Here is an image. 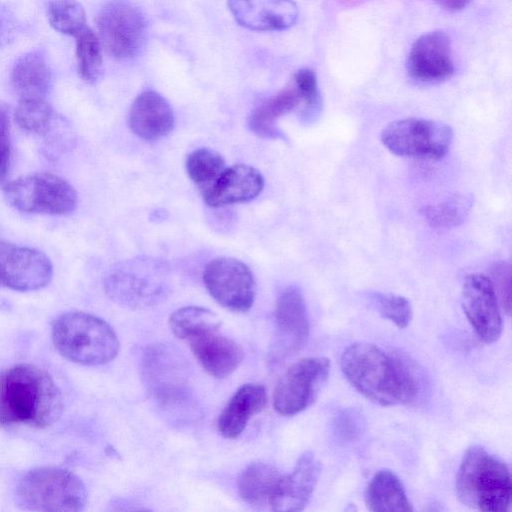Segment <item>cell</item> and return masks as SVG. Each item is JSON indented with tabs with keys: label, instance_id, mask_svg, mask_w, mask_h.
I'll list each match as a JSON object with an SVG mask.
<instances>
[{
	"label": "cell",
	"instance_id": "6da1fadb",
	"mask_svg": "<svg viewBox=\"0 0 512 512\" xmlns=\"http://www.w3.org/2000/svg\"><path fill=\"white\" fill-rule=\"evenodd\" d=\"M340 366L345 378L360 394L381 406L415 405L427 393L423 370L399 350L355 342L343 351Z\"/></svg>",
	"mask_w": 512,
	"mask_h": 512
},
{
	"label": "cell",
	"instance_id": "7a4b0ae2",
	"mask_svg": "<svg viewBox=\"0 0 512 512\" xmlns=\"http://www.w3.org/2000/svg\"><path fill=\"white\" fill-rule=\"evenodd\" d=\"M63 408L61 390L43 368L19 363L0 371V425L47 428Z\"/></svg>",
	"mask_w": 512,
	"mask_h": 512
},
{
	"label": "cell",
	"instance_id": "3957f363",
	"mask_svg": "<svg viewBox=\"0 0 512 512\" xmlns=\"http://www.w3.org/2000/svg\"><path fill=\"white\" fill-rule=\"evenodd\" d=\"M458 499L479 511L505 512L512 496L507 465L479 445L467 449L456 475Z\"/></svg>",
	"mask_w": 512,
	"mask_h": 512
},
{
	"label": "cell",
	"instance_id": "277c9868",
	"mask_svg": "<svg viewBox=\"0 0 512 512\" xmlns=\"http://www.w3.org/2000/svg\"><path fill=\"white\" fill-rule=\"evenodd\" d=\"M51 335L55 348L64 358L86 366L112 361L120 348L115 331L106 321L82 311L57 316L52 322Z\"/></svg>",
	"mask_w": 512,
	"mask_h": 512
},
{
	"label": "cell",
	"instance_id": "5b68a950",
	"mask_svg": "<svg viewBox=\"0 0 512 512\" xmlns=\"http://www.w3.org/2000/svg\"><path fill=\"white\" fill-rule=\"evenodd\" d=\"M16 501L29 511H82L88 492L73 472L52 466L37 467L21 476L16 485Z\"/></svg>",
	"mask_w": 512,
	"mask_h": 512
},
{
	"label": "cell",
	"instance_id": "8992f818",
	"mask_svg": "<svg viewBox=\"0 0 512 512\" xmlns=\"http://www.w3.org/2000/svg\"><path fill=\"white\" fill-rule=\"evenodd\" d=\"M141 374L148 393L163 408H180L189 400V366L181 351L171 344L147 347L141 360Z\"/></svg>",
	"mask_w": 512,
	"mask_h": 512
},
{
	"label": "cell",
	"instance_id": "52a82bcc",
	"mask_svg": "<svg viewBox=\"0 0 512 512\" xmlns=\"http://www.w3.org/2000/svg\"><path fill=\"white\" fill-rule=\"evenodd\" d=\"M4 194L14 208L34 214L66 215L75 210L78 202L74 187L48 172L14 179L4 186Z\"/></svg>",
	"mask_w": 512,
	"mask_h": 512
},
{
	"label": "cell",
	"instance_id": "ba28073f",
	"mask_svg": "<svg viewBox=\"0 0 512 512\" xmlns=\"http://www.w3.org/2000/svg\"><path fill=\"white\" fill-rule=\"evenodd\" d=\"M381 141L398 156L439 160L450 149L453 130L439 121L411 117L389 123L381 132Z\"/></svg>",
	"mask_w": 512,
	"mask_h": 512
},
{
	"label": "cell",
	"instance_id": "9c48e42d",
	"mask_svg": "<svg viewBox=\"0 0 512 512\" xmlns=\"http://www.w3.org/2000/svg\"><path fill=\"white\" fill-rule=\"evenodd\" d=\"M96 24L101 46L117 60L134 58L145 45L146 18L127 0L107 2L99 11Z\"/></svg>",
	"mask_w": 512,
	"mask_h": 512
},
{
	"label": "cell",
	"instance_id": "30bf717a",
	"mask_svg": "<svg viewBox=\"0 0 512 512\" xmlns=\"http://www.w3.org/2000/svg\"><path fill=\"white\" fill-rule=\"evenodd\" d=\"M163 263L152 259L129 260L105 279V291L116 303L140 309L155 305L164 295Z\"/></svg>",
	"mask_w": 512,
	"mask_h": 512
},
{
	"label": "cell",
	"instance_id": "8fae6325",
	"mask_svg": "<svg viewBox=\"0 0 512 512\" xmlns=\"http://www.w3.org/2000/svg\"><path fill=\"white\" fill-rule=\"evenodd\" d=\"M331 369L326 357H307L293 363L278 380L273 407L281 415L298 414L314 403Z\"/></svg>",
	"mask_w": 512,
	"mask_h": 512
},
{
	"label": "cell",
	"instance_id": "7c38bea8",
	"mask_svg": "<svg viewBox=\"0 0 512 512\" xmlns=\"http://www.w3.org/2000/svg\"><path fill=\"white\" fill-rule=\"evenodd\" d=\"M203 282L210 295L234 312L248 311L255 301L256 281L250 268L231 257L210 260L203 271Z\"/></svg>",
	"mask_w": 512,
	"mask_h": 512
},
{
	"label": "cell",
	"instance_id": "4fadbf2b",
	"mask_svg": "<svg viewBox=\"0 0 512 512\" xmlns=\"http://www.w3.org/2000/svg\"><path fill=\"white\" fill-rule=\"evenodd\" d=\"M273 361H282L301 350L308 341L310 322L303 294L297 287L286 288L278 297L273 314Z\"/></svg>",
	"mask_w": 512,
	"mask_h": 512
},
{
	"label": "cell",
	"instance_id": "5bb4252c",
	"mask_svg": "<svg viewBox=\"0 0 512 512\" xmlns=\"http://www.w3.org/2000/svg\"><path fill=\"white\" fill-rule=\"evenodd\" d=\"M50 259L41 251L0 240V287L27 292L49 284Z\"/></svg>",
	"mask_w": 512,
	"mask_h": 512
},
{
	"label": "cell",
	"instance_id": "9a60e30c",
	"mask_svg": "<svg viewBox=\"0 0 512 512\" xmlns=\"http://www.w3.org/2000/svg\"><path fill=\"white\" fill-rule=\"evenodd\" d=\"M461 303L467 320L485 343L496 342L503 322L493 282L484 274L467 275L463 282Z\"/></svg>",
	"mask_w": 512,
	"mask_h": 512
},
{
	"label": "cell",
	"instance_id": "2e32d148",
	"mask_svg": "<svg viewBox=\"0 0 512 512\" xmlns=\"http://www.w3.org/2000/svg\"><path fill=\"white\" fill-rule=\"evenodd\" d=\"M220 320L210 323L187 337L186 341L199 364L211 376L223 379L241 364V346L221 331Z\"/></svg>",
	"mask_w": 512,
	"mask_h": 512
},
{
	"label": "cell",
	"instance_id": "e0dca14e",
	"mask_svg": "<svg viewBox=\"0 0 512 512\" xmlns=\"http://www.w3.org/2000/svg\"><path fill=\"white\" fill-rule=\"evenodd\" d=\"M455 70L449 35L434 30L418 37L407 58L409 76L421 83H438L449 79Z\"/></svg>",
	"mask_w": 512,
	"mask_h": 512
},
{
	"label": "cell",
	"instance_id": "ac0fdd59",
	"mask_svg": "<svg viewBox=\"0 0 512 512\" xmlns=\"http://www.w3.org/2000/svg\"><path fill=\"white\" fill-rule=\"evenodd\" d=\"M321 473V462L311 451L304 452L292 472L281 474L270 509L273 511H301L308 504Z\"/></svg>",
	"mask_w": 512,
	"mask_h": 512
},
{
	"label": "cell",
	"instance_id": "d6986e66",
	"mask_svg": "<svg viewBox=\"0 0 512 512\" xmlns=\"http://www.w3.org/2000/svg\"><path fill=\"white\" fill-rule=\"evenodd\" d=\"M235 20L255 31L285 30L298 18V7L293 0H228Z\"/></svg>",
	"mask_w": 512,
	"mask_h": 512
},
{
	"label": "cell",
	"instance_id": "ffe728a7",
	"mask_svg": "<svg viewBox=\"0 0 512 512\" xmlns=\"http://www.w3.org/2000/svg\"><path fill=\"white\" fill-rule=\"evenodd\" d=\"M264 187L259 170L247 164H235L221 173L204 192V202L212 208L248 202L256 198Z\"/></svg>",
	"mask_w": 512,
	"mask_h": 512
},
{
	"label": "cell",
	"instance_id": "44dd1931",
	"mask_svg": "<svg viewBox=\"0 0 512 512\" xmlns=\"http://www.w3.org/2000/svg\"><path fill=\"white\" fill-rule=\"evenodd\" d=\"M128 121L135 135L146 141H153L172 131L175 118L166 98L154 90H145L133 101Z\"/></svg>",
	"mask_w": 512,
	"mask_h": 512
},
{
	"label": "cell",
	"instance_id": "7402d4cb",
	"mask_svg": "<svg viewBox=\"0 0 512 512\" xmlns=\"http://www.w3.org/2000/svg\"><path fill=\"white\" fill-rule=\"evenodd\" d=\"M267 404V392L263 385H242L229 399L217 421L219 433L227 439H235L245 430L249 420L261 412Z\"/></svg>",
	"mask_w": 512,
	"mask_h": 512
},
{
	"label": "cell",
	"instance_id": "603a6c76",
	"mask_svg": "<svg viewBox=\"0 0 512 512\" xmlns=\"http://www.w3.org/2000/svg\"><path fill=\"white\" fill-rule=\"evenodd\" d=\"M10 80L20 98H45L53 86L51 68L39 50L29 51L16 60Z\"/></svg>",
	"mask_w": 512,
	"mask_h": 512
},
{
	"label": "cell",
	"instance_id": "cb8c5ba5",
	"mask_svg": "<svg viewBox=\"0 0 512 512\" xmlns=\"http://www.w3.org/2000/svg\"><path fill=\"white\" fill-rule=\"evenodd\" d=\"M281 477L272 464L256 461L250 463L237 480L241 499L256 509H270L271 500Z\"/></svg>",
	"mask_w": 512,
	"mask_h": 512
},
{
	"label": "cell",
	"instance_id": "d4e9b609",
	"mask_svg": "<svg viewBox=\"0 0 512 512\" xmlns=\"http://www.w3.org/2000/svg\"><path fill=\"white\" fill-rule=\"evenodd\" d=\"M364 500L367 508L374 512L413 511L404 486L390 470L378 471L368 483Z\"/></svg>",
	"mask_w": 512,
	"mask_h": 512
},
{
	"label": "cell",
	"instance_id": "484cf974",
	"mask_svg": "<svg viewBox=\"0 0 512 512\" xmlns=\"http://www.w3.org/2000/svg\"><path fill=\"white\" fill-rule=\"evenodd\" d=\"M301 102V95L295 85L279 91L253 109L248 121L251 131L265 138L278 137L280 132L276 127L277 119Z\"/></svg>",
	"mask_w": 512,
	"mask_h": 512
},
{
	"label": "cell",
	"instance_id": "4316f807",
	"mask_svg": "<svg viewBox=\"0 0 512 512\" xmlns=\"http://www.w3.org/2000/svg\"><path fill=\"white\" fill-rule=\"evenodd\" d=\"M17 124L24 130L45 138L62 118L45 98H20L15 110Z\"/></svg>",
	"mask_w": 512,
	"mask_h": 512
},
{
	"label": "cell",
	"instance_id": "83f0119b",
	"mask_svg": "<svg viewBox=\"0 0 512 512\" xmlns=\"http://www.w3.org/2000/svg\"><path fill=\"white\" fill-rule=\"evenodd\" d=\"M75 39L78 75L84 82L94 84L99 80L103 68L100 40L88 26Z\"/></svg>",
	"mask_w": 512,
	"mask_h": 512
},
{
	"label": "cell",
	"instance_id": "f1b7e54d",
	"mask_svg": "<svg viewBox=\"0 0 512 512\" xmlns=\"http://www.w3.org/2000/svg\"><path fill=\"white\" fill-rule=\"evenodd\" d=\"M225 168L224 158L210 148H198L186 158L187 174L202 192L218 179Z\"/></svg>",
	"mask_w": 512,
	"mask_h": 512
},
{
	"label": "cell",
	"instance_id": "f546056e",
	"mask_svg": "<svg viewBox=\"0 0 512 512\" xmlns=\"http://www.w3.org/2000/svg\"><path fill=\"white\" fill-rule=\"evenodd\" d=\"M473 205L469 194H455L445 200L429 205L424 210L428 223L436 228H452L462 224Z\"/></svg>",
	"mask_w": 512,
	"mask_h": 512
},
{
	"label": "cell",
	"instance_id": "4dcf8cb0",
	"mask_svg": "<svg viewBox=\"0 0 512 512\" xmlns=\"http://www.w3.org/2000/svg\"><path fill=\"white\" fill-rule=\"evenodd\" d=\"M46 15L50 26L64 35L75 37L86 27V13L77 0H51Z\"/></svg>",
	"mask_w": 512,
	"mask_h": 512
},
{
	"label": "cell",
	"instance_id": "1f68e13d",
	"mask_svg": "<svg viewBox=\"0 0 512 512\" xmlns=\"http://www.w3.org/2000/svg\"><path fill=\"white\" fill-rule=\"evenodd\" d=\"M218 319V316L208 308L185 306L171 314L169 326L177 338L185 340L196 330Z\"/></svg>",
	"mask_w": 512,
	"mask_h": 512
},
{
	"label": "cell",
	"instance_id": "d6a6232c",
	"mask_svg": "<svg viewBox=\"0 0 512 512\" xmlns=\"http://www.w3.org/2000/svg\"><path fill=\"white\" fill-rule=\"evenodd\" d=\"M373 301L379 313L398 328L404 329L410 324L413 310L407 298L390 293H375Z\"/></svg>",
	"mask_w": 512,
	"mask_h": 512
},
{
	"label": "cell",
	"instance_id": "836d02e7",
	"mask_svg": "<svg viewBox=\"0 0 512 512\" xmlns=\"http://www.w3.org/2000/svg\"><path fill=\"white\" fill-rule=\"evenodd\" d=\"M366 421L359 410L345 408L337 413L333 420V431L336 438L342 442L358 439L365 431Z\"/></svg>",
	"mask_w": 512,
	"mask_h": 512
},
{
	"label": "cell",
	"instance_id": "e575fe53",
	"mask_svg": "<svg viewBox=\"0 0 512 512\" xmlns=\"http://www.w3.org/2000/svg\"><path fill=\"white\" fill-rule=\"evenodd\" d=\"M294 85L305 104L304 117L317 112L321 99L314 71L309 68L298 70L294 75Z\"/></svg>",
	"mask_w": 512,
	"mask_h": 512
},
{
	"label": "cell",
	"instance_id": "d590c367",
	"mask_svg": "<svg viewBox=\"0 0 512 512\" xmlns=\"http://www.w3.org/2000/svg\"><path fill=\"white\" fill-rule=\"evenodd\" d=\"M11 162L10 123L6 107L0 105V183L9 171Z\"/></svg>",
	"mask_w": 512,
	"mask_h": 512
},
{
	"label": "cell",
	"instance_id": "8d00e7d4",
	"mask_svg": "<svg viewBox=\"0 0 512 512\" xmlns=\"http://www.w3.org/2000/svg\"><path fill=\"white\" fill-rule=\"evenodd\" d=\"M492 275L495 281L494 288L499 293L505 312L509 315L511 309V273L510 266L501 262L493 267Z\"/></svg>",
	"mask_w": 512,
	"mask_h": 512
},
{
	"label": "cell",
	"instance_id": "74e56055",
	"mask_svg": "<svg viewBox=\"0 0 512 512\" xmlns=\"http://www.w3.org/2000/svg\"><path fill=\"white\" fill-rule=\"evenodd\" d=\"M19 22L14 12L0 0V48L14 41Z\"/></svg>",
	"mask_w": 512,
	"mask_h": 512
},
{
	"label": "cell",
	"instance_id": "f35d334b",
	"mask_svg": "<svg viewBox=\"0 0 512 512\" xmlns=\"http://www.w3.org/2000/svg\"><path fill=\"white\" fill-rule=\"evenodd\" d=\"M438 6L447 11L463 9L471 0H433Z\"/></svg>",
	"mask_w": 512,
	"mask_h": 512
}]
</instances>
